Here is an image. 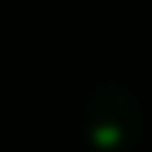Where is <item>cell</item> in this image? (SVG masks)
Wrapping results in <instances>:
<instances>
[{
	"label": "cell",
	"mask_w": 152,
	"mask_h": 152,
	"mask_svg": "<svg viewBox=\"0 0 152 152\" xmlns=\"http://www.w3.org/2000/svg\"><path fill=\"white\" fill-rule=\"evenodd\" d=\"M80 122L89 149L132 152L145 132V109L122 80H99L83 96Z\"/></svg>",
	"instance_id": "cell-1"
}]
</instances>
